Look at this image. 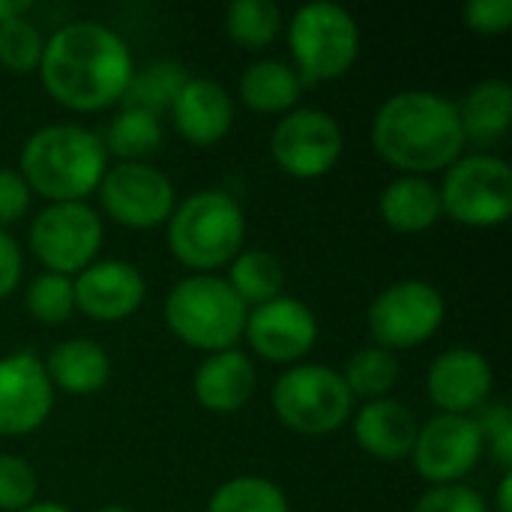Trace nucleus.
Here are the masks:
<instances>
[{
  "mask_svg": "<svg viewBox=\"0 0 512 512\" xmlns=\"http://www.w3.org/2000/svg\"><path fill=\"white\" fill-rule=\"evenodd\" d=\"M372 144L402 174L429 177L447 171L465 153L456 102L435 90H399L375 111Z\"/></svg>",
  "mask_w": 512,
  "mask_h": 512,
  "instance_id": "f03ea898",
  "label": "nucleus"
},
{
  "mask_svg": "<svg viewBox=\"0 0 512 512\" xmlns=\"http://www.w3.org/2000/svg\"><path fill=\"white\" fill-rule=\"evenodd\" d=\"M498 512H512V471H507L501 477V486H498Z\"/></svg>",
  "mask_w": 512,
  "mask_h": 512,
  "instance_id": "4c0bfd02",
  "label": "nucleus"
},
{
  "mask_svg": "<svg viewBox=\"0 0 512 512\" xmlns=\"http://www.w3.org/2000/svg\"><path fill=\"white\" fill-rule=\"evenodd\" d=\"M21 512H72L69 507H63V504H57V501H42V504H30L27 510Z\"/></svg>",
  "mask_w": 512,
  "mask_h": 512,
  "instance_id": "ea45409f",
  "label": "nucleus"
},
{
  "mask_svg": "<svg viewBox=\"0 0 512 512\" xmlns=\"http://www.w3.org/2000/svg\"><path fill=\"white\" fill-rule=\"evenodd\" d=\"M303 84L306 81L291 63L264 57L243 69L237 93H240V102L258 114H288L297 108Z\"/></svg>",
  "mask_w": 512,
  "mask_h": 512,
  "instance_id": "5701e85b",
  "label": "nucleus"
},
{
  "mask_svg": "<svg viewBox=\"0 0 512 512\" xmlns=\"http://www.w3.org/2000/svg\"><path fill=\"white\" fill-rule=\"evenodd\" d=\"M45 39L27 15H12L0 21V66L12 75L39 72Z\"/></svg>",
  "mask_w": 512,
  "mask_h": 512,
  "instance_id": "7c9ffc66",
  "label": "nucleus"
},
{
  "mask_svg": "<svg viewBox=\"0 0 512 512\" xmlns=\"http://www.w3.org/2000/svg\"><path fill=\"white\" fill-rule=\"evenodd\" d=\"M231 291L249 306H261L273 297H282L285 285V270L279 258L267 249H243L231 264H228V279Z\"/></svg>",
  "mask_w": 512,
  "mask_h": 512,
  "instance_id": "bb28decb",
  "label": "nucleus"
},
{
  "mask_svg": "<svg viewBox=\"0 0 512 512\" xmlns=\"http://www.w3.org/2000/svg\"><path fill=\"white\" fill-rule=\"evenodd\" d=\"M96 512H132V510H126V507H120V504H111V507H102V510H96Z\"/></svg>",
  "mask_w": 512,
  "mask_h": 512,
  "instance_id": "a19ab883",
  "label": "nucleus"
},
{
  "mask_svg": "<svg viewBox=\"0 0 512 512\" xmlns=\"http://www.w3.org/2000/svg\"><path fill=\"white\" fill-rule=\"evenodd\" d=\"M270 153L288 177L318 180L339 165L345 153V132L333 114L297 105L273 126Z\"/></svg>",
  "mask_w": 512,
  "mask_h": 512,
  "instance_id": "f8f14e48",
  "label": "nucleus"
},
{
  "mask_svg": "<svg viewBox=\"0 0 512 512\" xmlns=\"http://www.w3.org/2000/svg\"><path fill=\"white\" fill-rule=\"evenodd\" d=\"M75 312L99 324H117L135 315L147 297L138 267L120 258H96L75 279Z\"/></svg>",
  "mask_w": 512,
  "mask_h": 512,
  "instance_id": "dca6fc26",
  "label": "nucleus"
},
{
  "mask_svg": "<svg viewBox=\"0 0 512 512\" xmlns=\"http://www.w3.org/2000/svg\"><path fill=\"white\" fill-rule=\"evenodd\" d=\"M54 408V387L39 357L15 351L0 357V435L24 438L36 432Z\"/></svg>",
  "mask_w": 512,
  "mask_h": 512,
  "instance_id": "2eb2a0df",
  "label": "nucleus"
},
{
  "mask_svg": "<svg viewBox=\"0 0 512 512\" xmlns=\"http://www.w3.org/2000/svg\"><path fill=\"white\" fill-rule=\"evenodd\" d=\"M45 375L54 390L69 396H93L111 378V357L99 342L66 339L57 342L42 360Z\"/></svg>",
  "mask_w": 512,
  "mask_h": 512,
  "instance_id": "4be33fe9",
  "label": "nucleus"
},
{
  "mask_svg": "<svg viewBox=\"0 0 512 512\" xmlns=\"http://www.w3.org/2000/svg\"><path fill=\"white\" fill-rule=\"evenodd\" d=\"M105 237L102 216L87 201H66L42 207L27 231L33 258L45 273L78 276L99 258Z\"/></svg>",
  "mask_w": 512,
  "mask_h": 512,
  "instance_id": "1a4fd4ad",
  "label": "nucleus"
},
{
  "mask_svg": "<svg viewBox=\"0 0 512 512\" xmlns=\"http://www.w3.org/2000/svg\"><path fill=\"white\" fill-rule=\"evenodd\" d=\"M420 423L405 402L375 399L366 402L354 414V441L357 447L378 462H402L411 459L417 444Z\"/></svg>",
  "mask_w": 512,
  "mask_h": 512,
  "instance_id": "6ab92c4d",
  "label": "nucleus"
},
{
  "mask_svg": "<svg viewBox=\"0 0 512 512\" xmlns=\"http://www.w3.org/2000/svg\"><path fill=\"white\" fill-rule=\"evenodd\" d=\"M36 468L12 453H0V512H21L36 504Z\"/></svg>",
  "mask_w": 512,
  "mask_h": 512,
  "instance_id": "473e14b6",
  "label": "nucleus"
},
{
  "mask_svg": "<svg viewBox=\"0 0 512 512\" xmlns=\"http://www.w3.org/2000/svg\"><path fill=\"white\" fill-rule=\"evenodd\" d=\"M108 171L102 135L78 123H51L36 129L18 156V174L33 195L48 204L84 201Z\"/></svg>",
  "mask_w": 512,
  "mask_h": 512,
  "instance_id": "7ed1b4c3",
  "label": "nucleus"
},
{
  "mask_svg": "<svg viewBox=\"0 0 512 512\" xmlns=\"http://www.w3.org/2000/svg\"><path fill=\"white\" fill-rule=\"evenodd\" d=\"M399 360L396 354L384 351V348H360L351 354V360L345 363V369L339 372L345 387L351 390L354 402H375V399H387L390 390L399 381Z\"/></svg>",
  "mask_w": 512,
  "mask_h": 512,
  "instance_id": "cd10ccee",
  "label": "nucleus"
},
{
  "mask_svg": "<svg viewBox=\"0 0 512 512\" xmlns=\"http://www.w3.org/2000/svg\"><path fill=\"white\" fill-rule=\"evenodd\" d=\"M282 24V9L270 0H234L225 9V30L246 51L267 48L282 33Z\"/></svg>",
  "mask_w": 512,
  "mask_h": 512,
  "instance_id": "c85d7f7f",
  "label": "nucleus"
},
{
  "mask_svg": "<svg viewBox=\"0 0 512 512\" xmlns=\"http://www.w3.org/2000/svg\"><path fill=\"white\" fill-rule=\"evenodd\" d=\"M495 387V372L477 348H450L426 372V393L441 414L474 417Z\"/></svg>",
  "mask_w": 512,
  "mask_h": 512,
  "instance_id": "f3484780",
  "label": "nucleus"
},
{
  "mask_svg": "<svg viewBox=\"0 0 512 512\" xmlns=\"http://www.w3.org/2000/svg\"><path fill=\"white\" fill-rule=\"evenodd\" d=\"M381 222L396 234H423L444 216L438 186L429 177L399 174L378 195Z\"/></svg>",
  "mask_w": 512,
  "mask_h": 512,
  "instance_id": "412c9836",
  "label": "nucleus"
},
{
  "mask_svg": "<svg viewBox=\"0 0 512 512\" xmlns=\"http://www.w3.org/2000/svg\"><path fill=\"white\" fill-rule=\"evenodd\" d=\"M105 153L117 156L120 162H147V156L159 153L165 144V126L159 117L138 111V108H120L102 135Z\"/></svg>",
  "mask_w": 512,
  "mask_h": 512,
  "instance_id": "a878e982",
  "label": "nucleus"
},
{
  "mask_svg": "<svg viewBox=\"0 0 512 512\" xmlns=\"http://www.w3.org/2000/svg\"><path fill=\"white\" fill-rule=\"evenodd\" d=\"M483 450L486 444L474 417L438 414L420 426L411 462L429 486H453L477 468Z\"/></svg>",
  "mask_w": 512,
  "mask_h": 512,
  "instance_id": "ddd939ff",
  "label": "nucleus"
},
{
  "mask_svg": "<svg viewBox=\"0 0 512 512\" xmlns=\"http://www.w3.org/2000/svg\"><path fill=\"white\" fill-rule=\"evenodd\" d=\"M441 210L468 228H498L512 216V168L495 153H462L438 186Z\"/></svg>",
  "mask_w": 512,
  "mask_h": 512,
  "instance_id": "6e6552de",
  "label": "nucleus"
},
{
  "mask_svg": "<svg viewBox=\"0 0 512 512\" xmlns=\"http://www.w3.org/2000/svg\"><path fill=\"white\" fill-rule=\"evenodd\" d=\"M165 324L189 348L219 354L237 348L246 330L249 306L231 285L213 273H192L180 279L165 297Z\"/></svg>",
  "mask_w": 512,
  "mask_h": 512,
  "instance_id": "39448f33",
  "label": "nucleus"
},
{
  "mask_svg": "<svg viewBox=\"0 0 512 512\" xmlns=\"http://www.w3.org/2000/svg\"><path fill=\"white\" fill-rule=\"evenodd\" d=\"M465 24L474 33L483 36H498L512 27V0H471L462 9Z\"/></svg>",
  "mask_w": 512,
  "mask_h": 512,
  "instance_id": "f704fd0d",
  "label": "nucleus"
},
{
  "mask_svg": "<svg viewBox=\"0 0 512 512\" xmlns=\"http://www.w3.org/2000/svg\"><path fill=\"white\" fill-rule=\"evenodd\" d=\"M207 512H288V498L273 480L258 474H243L225 480L210 495Z\"/></svg>",
  "mask_w": 512,
  "mask_h": 512,
  "instance_id": "c756f323",
  "label": "nucleus"
},
{
  "mask_svg": "<svg viewBox=\"0 0 512 512\" xmlns=\"http://www.w3.org/2000/svg\"><path fill=\"white\" fill-rule=\"evenodd\" d=\"M243 339L261 360L297 366L318 342V318L297 297H273L249 309Z\"/></svg>",
  "mask_w": 512,
  "mask_h": 512,
  "instance_id": "4468645a",
  "label": "nucleus"
},
{
  "mask_svg": "<svg viewBox=\"0 0 512 512\" xmlns=\"http://www.w3.org/2000/svg\"><path fill=\"white\" fill-rule=\"evenodd\" d=\"M270 402L279 423L303 438L333 435L354 414V396L342 375L321 363L288 366L276 378Z\"/></svg>",
  "mask_w": 512,
  "mask_h": 512,
  "instance_id": "423d86ee",
  "label": "nucleus"
},
{
  "mask_svg": "<svg viewBox=\"0 0 512 512\" xmlns=\"http://www.w3.org/2000/svg\"><path fill=\"white\" fill-rule=\"evenodd\" d=\"M33 204V192L24 183V177L12 168H0V228L21 222Z\"/></svg>",
  "mask_w": 512,
  "mask_h": 512,
  "instance_id": "c9c22d12",
  "label": "nucleus"
},
{
  "mask_svg": "<svg viewBox=\"0 0 512 512\" xmlns=\"http://www.w3.org/2000/svg\"><path fill=\"white\" fill-rule=\"evenodd\" d=\"M288 51L303 81H336L360 54V24L339 3H306L288 21Z\"/></svg>",
  "mask_w": 512,
  "mask_h": 512,
  "instance_id": "0eeeda50",
  "label": "nucleus"
},
{
  "mask_svg": "<svg viewBox=\"0 0 512 512\" xmlns=\"http://www.w3.org/2000/svg\"><path fill=\"white\" fill-rule=\"evenodd\" d=\"M174 129L195 147L219 144L234 126V99L213 78H189L171 105Z\"/></svg>",
  "mask_w": 512,
  "mask_h": 512,
  "instance_id": "a211bd4d",
  "label": "nucleus"
},
{
  "mask_svg": "<svg viewBox=\"0 0 512 512\" xmlns=\"http://www.w3.org/2000/svg\"><path fill=\"white\" fill-rule=\"evenodd\" d=\"M24 276V255L21 246L15 243V237L9 231L0 228V300L9 297Z\"/></svg>",
  "mask_w": 512,
  "mask_h": 512,
  "instance_id": "e433bc0d",
  "label": "nucleus"
},
{
  "mask_svg": "<svg viewBox=\"0 0 512 512\" xmlns=\"http://www.w3.org/2000/svg\"><path fill=\"white\" fill-rule=\"evenodd\" d=\"M414 512H489L483 495L465 483L453 486H432L429 492L420 495L414 504Z\"/></svg>",
  "mask_w": 512,
  "mask_h": 512,
  "instance_id": "72a5a7b5",
  "label": "nucleus"
},
{
  "mask_svg": "<svg viewBox=\"0 0 512 512\" xmlns=\"http://www.w3.org/2000/svg\"><path fill=\"white\" fill-rule=\"evenodd\" d=\"M24 306L33 321L39 324H66L75 315V288L69 276L60 273H39L27 291H24Z\"/></svg>",
  "mask_w": 512,
  "mask_h": 512,
  "instance_id": "2f4dec72",
  "label": "nucleus"
},
{
  "mask_svg": "<svg viewBox=\"0 0 512 512\" xmlns=\"http://www.w3.org/2000/svg\"><path fill=\"white\" fill-rule=\"evenodd\" d=\"M96 195L102 213L132 231H150L165 225L177 207L174 183L150 162L108 165Z\"/></svg>",
  "mask_w": 512,
  "mask_h": 512,
  "instance_id": "9b49d317",
  "label": "nucleus"
},
{
  "mask_svg": "<svg viewBox=\"0 0 512 512\" xmlns=\"http://www.w3.org/2000/svg\"><path fill=\"white\" fill-rule=\"evenodd\" d=\"M27 3H15V0H0V21L12 18V15H27Z\"/></svg>",
  "mask_w": 512,
  "mask_h": 512,
  "instance_id": "58836bf2",
  "label": "nucleus"
},
{
  "mask_svg": "<svg viewBox=\"0 0 512 512\" xmlns=\"http://www.w3.org/2000/svg\"><path fill=\"white\" fill-rule=\"evenodd\" d=\"M135 72L126 39L99 21H69L45 39L39 78L48 96L81 114L120 105Z\"/></svg>",
  "mask_w": 512,
  "mask_h": 512,
  "instance_id": "f257e3e1",
  "label": "nucleus"
},
{
  "mask_svg": "<svg viewBox=\"0 0 512 512\" xmlns=\"http://www.w3.org/2000/svg\"><path fill=\"white\" fill-rule=\"evenodd\" d=\"M447 318V300L432 282L402 279L387 285L369 306L366 324L375 348L390 354L426 345Z\"/></svg>",
  "mask_w": 512,
  "mask_h": 512,
  "instance_id": "9d476101",
  "label": "nucleus"
},
{
  "mask_svg": "<svg viewBox=\"0 0 512 512\" xmlns=\"http://www.w3.org/2000/svg\"><path fill=\"white\" fill-rule=\"evenodd\" d=\"M165 228L168 249L183 267L192 273H213L243 252L246 213L231 192L201 189L174 207Z\"/></svg>",
  "mask_w": 512,
  "mask_h": 512,
  "instance_id": "20e7f679",
  "label": "nucleus"
},
{
  "mask_svg": "<svg viewBox=\"0 0 512 512\" xmlns=\"http://www.w3.org/2000/svg\"><path fill=\"white\" fill-rule=\"evenodd\" d=\"M255 384L258 372L249 354L237 348L207 354L192 375V393L210 414H237L255 396Z\"/></svg>",
  "mask_w": 512,
  "mask_h": 512,
  "instance_id": "aec40b11",
  "label": "nucleus"
},
{
  "mask_svg": "<svg viewBox=\"0 0 512 512\" xmlns=\"http://www.w3.org/2000/svg\"><path fill=\"white\" fill-rule=\"evenodd\" d=\"M189 81V72L177 60H150L141 69L132 72L126 93L120 99V108H138L162 120V114L171 111L177 93Z\"/></svg>",
  "mask_w": 512,
  "mask_h": 512,
  "instance_id": "393cba45",
  "label": "nucleus"
},
{
  "mask_svg": "<svg viewBox=\"0 0 512 512\" xmlns=\"http://www.w3.org/2000/svg\"><path fill=\"white\" fill-rule=\"evenodd\" d=\"M459 123L465 141L474 144H495L510 132L512 123V87L504 78L477 81L459 102Z\"/></svg>",
  "mask_w": 512,
  "mask_h": 512,
  "instance_id": "b1692460",
  "label": "nucleus"
}]
</instances>
